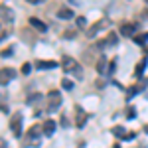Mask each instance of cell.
Here are the masks:
<instances>
[{"mask_svg":"<svg viewBox=\"0 0 148 148\" xmlns=\"http://www.w3.org/2000/svg\"><path fill=\"white\" fill-rule=\"evenodd\" d=\"M61 69H63L65 73H73L77 79L83 77V69H81V65L69 56H63V59H61Z\"/></svg>","mask_w":148,"mask_h":148,"instance_id":"1","label":"cell"},{"mask_svg":"<svg viewBox=\"0 0 148 148\" xmlns=\"http://www.w3.org/2000/svg\"><path fill=\"white\" fill-rule=\"evenodd\" d=\"M59 105H61L59 91H49L47 93V113H56V109H59Z\"/></svg>","mask_w":148,"mask_h":148,"instance_id":"2","label":"cell"},{"mask_svg":"<svg viewBox=\"0 0 148 148\" xmlns=\"http://www.w3.org/2000/svg\"><path fill=\"white\" fill-rule=\"evenodd\" d=\"M10 128H12V132H14V136H22V114L20 113H14L12 114V119H10Z\"/></svg>","mask_w":148,"mask_h":148,"instance_id":"3","label":"cell"},{"mask_svg":"<svg viewBox=\"0 0 148 148\" xmlns=\"http://www.w3.org/2000/svg\"><path fill=\"white\" fill-rule=\"evenodd\" d=\"M107 26H109V22H107V20H97L91 28H87V38H95V36L99 34V32H103Z\"/></svg>","mask_w":148,"mask_h":148,"instance_id":"4","label":"cell"},{"mask_svg":"<svg viewBox=\"0 0 148 148\" xmlns=\"http://www.w3.org/2000/svg\"><path fill=\"white\" fill-rule=\"evenodd\" d=\"M136 24L134 22H125V24H121V28H119V32L125 36V38H134V32H136Z\"/></svg>","mask_w":148,"mask_h":148,"instance_id":"5","label":"cell"},{"mask_svg":"<svg viewBox=\"0 0 148 148\" xmlns=\"http://www.w3.org/2000/svg\"><path fill=\"white\" fill-rule=\"evenodd\" d=\"M0 12H2V22H6V24L14 22V14H12V10L6 6V4H2V6H0Z\"/></svg>","mask_w":148,"mask_h":148,"instance_id":"6","label":"cell"},{"mask_svg":"<svg viewBox=\"0 0 148 148\" xmlns=\"http://www.w3.org/2000/svg\"><path fill=\"white\" fill-rule=\"evenodd\" d=\"M116 42H119V36H116V34H109L99 46H101V47H113V46H116Z\"/></svg>","mask_w":148,"mask_h":148,"instance_id":"7","label":"cell"},{"mask_svg":"<svg viewBox=\"0 0 148 148\" xmlns=\"http://www.w3.org/2000/svg\"><path fill=\"white\" fill-rule=\"evenodd\" d=\"M75 113H77V119H75V125L79 126H83L85 125V121H87V113H85V111H83V109H81V107H75Z\"/></svg>","mask_w":148,"mask_h":148,"instance_id":"8","label":"cell"},{"mask_svg":"<svg viewBox=\"0 0 148 148\" xmlns=\"http://www.w3.org/2000/svg\"><path fill=\"white\" fill-rule=\"evenodd\" d=\"M16 77V71L10 67H2V85H6L10 79H14Z\"/></svg>","mask_w":148,"mask_h":148,"instance_id":"9","label":"cell"},{"mask_svg":"<svg viewBox=\"0 0 148 148\" xmlns=\"http://www.w3.org/2000/svg\"><path fill=\"white\" fill-rule=\"evenodd\" d=\"M42 130L46 132L47 136H51V134L56 132V121H51V119H47L46 123H44V126H42Z\"/></svg>","mask_w":148,"mask_h":148,"instance_id":"10","label":"cell"},{"mask_svg":"<svg viewBox=\"0 0 148 148\" xmlns=\"http://www.w3.org/2000/svg\"><path fill=\"white\" fill-rule=\"evenodd\" d=\"M36 67L38 69H56L57 63L56 61H46V59H38L36 61Z\"/></svg>","mask_w":148,"mask_h":148,"instance_id":"11","label":"cell"},{"mask_svg":"<svg viewBox=\"0 0 148 148\" xmlns=\"http://www.w3.org/2000/svg\"><path fill=\"white\" fill-rule=\"evenodd\" d=\"M144 69H146V57H144V59H140V61H138V65H136V69H134V77H136V79H142Z\"/></svg>","mask_w":148,"mask_h":148,"instance_id":"12","label":"cell"},{"mask_svg":"<svg viewBox=\"0 0 148 148\" xmlns=\"http://www.w3.org/2000/svg\"><path fill=\"white\" fill-rule=\"evenodd\" d=\"M57 18H61V20H71V18H73V10H71V8H59V10H57Z\"/></svg>","mask_w":148,"mask_h":148,"instance_id":"13","label":"cell"},{"mask_svg":"<svg viewBox=\"0 0 148 148\" xmlns=\"http://www.w3.org/2000/svg\"><path fill=\"white\" fill-rule=\"evenodd\" d=\"M30 24H32V26H34L36 30H40V32H46L47 30V26L44 22H42V20H40V18H34V16H32V18H30Z\"/></svg>","mask_w":148,"mask_h":148,"instance_id":"14","label":"cell"},{"mask_svg":"<svg viewBox=\"0 0 148 148\" xmlns=\"http://www.w3.org/2000/svg\"><path fill=\"white\" fill-rule=\"evenodd\" d=\"M97 71H99L101 75L109 73V69H107V59H105V57H101V59L97 61Z\"/></svg>","mask_w":148,"mask_h":148,"instance_id":"15","label":"cell"},{"mask_svg":"<svg viewBox=\"0 0 148 148\" xmlns=\"http://www.w3.org/2000/svg\"><path fill=\"white\" fill-rule=\"evenodd\" d=\"M111 132H113L114 136H119V138H126V134H128L123 126H113V128H111Z\"/></svg>","mask_w":148,"mask_h":148,"instance_id":"16","label":"cell"},{"mask_svg":"<svg viewBox=\"0 0 148 148\" xmlns=\"http://www.w3.org/2000/svg\"><path fill=\"white\" fill-rule=\"evenodd\" d=\"M132 40H134V44L142 46V44H146V42H148V34H146V32H144V34H138V36H134Z\"/></svg>","mask_w":148,"mask_h":148,"instance_id":"17","label":"cell"},{"mask_svg":"<svg viewBox=\"0 0 148 148\" xmlns=\"http://www.w3.org/2000/svg\"><path fill=\"white\" fill-rule=\"evenodd\" d=\"M38 101H42V93H32L28 97V105H36Z\"/></svg>","mask_w":148,"mask_h":148,"instance_id":"18","label":"cell"},{"mask_svg":"<svg viewBox=\"0 0 148 148\" xmlns=\"http://www.w3.org/2000/svg\"><path fill=\"white\" fill-rule=\"evenodd\" d=\"M61 87H63L65 91H71V89H73V81L67 79V77H65V79H61Z\"/></svg>","mask_w":148,"mask_h":148,"instance_id":"19","label":"cell"},{"mask_svg":"<svg viewBox=\"0 0 148 148\" xmlns=\"http://www.w3.org/2000/svg\"><path fill=\"white\" fill-rule=\"evenodd\" d=\"M38 136H40V128H38V126H32V128L28 130V138L34 140V138H38Z\"/></svg>","mask_w":148,"mask_h":148,"instance_id":"20","label":"cell"},{"mask_svg":"<svg viewBox=\"0 0 148 148\" xmlns=\"http://www.w3.org/2000/svg\"><path fill=\"white\" fill-rule=\"evenodd\" d=\"M134 116H136V109L134 107H128L126 109V119H134Z\"/></svg>","mask_w":148,"mask_h":148,"instance_id":"21","label":"cell"},{"mask_svg":"<svg viewBox=\"0 0 148 148\" xmlns=\"http://www.w3.org/2000/svg\"><path fill=\"white\" fill-rule=\"evenodd\" d=\"M30 71H32V65H30V63H22V73L24 75H28Z\"/></svg>","mask_w":148,"mask_h":148,"instance_id":"22","label":"cell"},{"mask_svg":"<svg viewBox=\"0 0 148 148\" xmlns=\"http://www.w3.org/2000/svg\"><path fill=\"white\" fill-rule=\"evenodd\" d=\"M12 56V47H4L2 49V57H10Z\"/></svg>","mask_w":148,"mask_h":148,"instance_id":"23","label":"cell"},{"mask_svg":"<svg viewBox=\"0 0 148 148\" xmlns=\"http://www.w3.org/2000/svg\"><path fill=\"white\" fill-rule=\"evenodd\" d=\"M85 24H87V20H85L83 16H79V18H77V26H79V28H85Z\"/></svg>","mask_w":148,"mask_h":148,"instance_id":"24","label":"cell"},{"mask_svg":"<svg viewBox=\"0 0 148 148\" xmlns=\"http://www.w3.org/2000/svg\"><path fill=\"white\" fill-rule=\"evenodd\" d=\"M114 67H116V59H113V61L109 63V73H113V71H114Z\"/></svg>","mask_w":148,"mask_h":148,"instance_id":"25","label":"cell"},{"mask_svg":"<svg viewBox=\"0 0 148 148\" xmlns=\"http://www.w3.org/2000/svg\"><path fill=\"white\" fill-rule=\"evenodd\" d=\"M26 2H30V4H40V2H44V0H26Z\"/></svg>","mask_w":148,"mask_h":148,"instance_id":"26","label":"cell"},{"mask_svg":"<svg viewBox=\"0 0 148 148\" xmlns=\"http://www.w3.org/2000/svg\"><path fill=\"white\" fill-rule=\"evenodd\" d=\"M0 144H2V148H8V146H6V140H4V138H2V142H0Z\"/></svg>","mask_w":148,"mask_h":148,"instance_id":"27","label":"cell"},{"mask_svg":"<svg viewBox=\"0 0 148 148\" xmlns=\"http://www.w3.org/2000/svg\"><path fill=\"white\" fill-rule=\"evenodd\" d=\"M69 4H79V0H69Z\"/></svg>","mask_w":148,"mask_h":148,"instance_id":"28","label":"cell"},{"mask_svg":"<svg viewBox=\"0 0 148 148\" xmlns=\"http://www.w3.org/2000/svg\"><path fill=\"white\" fill-rule=\"evenodd\" d=\"M113 148H121V146H119V144H114V146H113Z\"/></svg>","mask_w":148,"mask_h":148,"instance_id":"29","label":"cell"},{"mask_svg":"<svg viewBox=\"0 0 148 148\" xmlns=\"http://www.w3.org/2000/svg\"><path fill=\"white\" fill-rule=\"evenodd\" d=\"M146 130H148V126H146Z\"/></svg>","mask_w":148,"mask_h":148,"instance_id":"30","label":"cell"},{"mask_svg":"<svg viewBox=\"0 0 148 148\" xmlns=\"http://www.w3.org/2000/svg\"><path fill=\"white\" fill-rule=\"evenodd\" d=\"M146 2H148V0H146Z\"/></svg>","mask_w":148,"mask_h":148,"instance_id":"31","label":"cell"}]
</instances>
